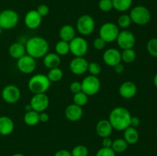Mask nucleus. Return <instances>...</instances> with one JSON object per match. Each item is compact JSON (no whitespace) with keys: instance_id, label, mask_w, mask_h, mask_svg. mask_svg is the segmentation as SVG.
Wrapping results in <instances>:
<instances>
[{"instance_id":"obj_16","label":"nucleus","mask_w":157,"mask_h":156,"mask_svg":"<svg viewBox=\"0 0 157 156\" xmlns=\"http://www.w3.org/2000/svg\"><path fill=\"white\" fill-rule=\"evenodd\" d=\"M42 17L38 13L36 10L29 11L25 15L24 22L26 27L29 29H36L41 25Z\"/></svg>"},{"instance_id":"obj_50","label":"nucleus","mask_w":157,"mask_h":156,"mask_svg":"<svg viewBox=\"0 0 157 156\" xmlns=\"http://www.w3.org/2000/svg\"><path fill=\"white\" fill-rule=\"evenodd\" d=\"M156 135H157V126H156Z\"/></svg>"},{"instance_id":"obj_15","label":"nucleus","mask_w":157,"mask_h":156,"mask_svg":"<svg viewBox=\"0 0 157 156\" xmlns=\"http://www.w3.org/2000/svg\"><path fill=\"white\" fill-rule=\"evenodd\" d=\"M103 60L107 65L113 67L121 63V52L117 48H108L103 54Z\"/></svg>"},{"instance_id":"obj_23","label":"nucleus","mask_w":157,"mask_h":156,"mask_svg":"<svg viewBox=\"0 0 157 156\" xmlns=\"http://www.w3.org/2000/svg\"><path fill=\"white\" fill-rule=\"evenodd\" d=\"M9 54L14 59H19L25 54H26L25 46L21 42H15L9 47Z\"/></svg>"},{"instance_id":"obj_24","label":"nucleus","mask_w":157,"mask_h":156,"mask_svg":"<svg viewBox=\"0 0 157 156\" xmlns=\"http://www.w3.org/2000/svg\"><path fill=\"white\" fill-rule=\"evenodd\" d=\"M140 135L136 128L129 126L124 130V139L128 145H134L139 141Z\"/></svg>"},{"instance_id":"obj_2","label":"nucleus","mask_w":157,"mask_h":156,"mask_svg":"<svg viewBox=\"0 0 157 156\" xmlns=\"http://www.w3.org/2000/svg\"><path fill=\"white\" fill-rule=\"evenodd\" d=\"M25 50L27 54L35 59L41 58L48 53L49 44L47 40L40 36L32 37L25 44Z\"/></svg>"},{"instance_id":"obj_42","label":"nucleus","mask_w":157,"mask_h":156,"mask_svg":"<svg viewBox=\"0 0 157 156\" xmlns=\"http://www.w3.org/2000/svg\"><path fill=\"white\" fill-rule=\"evenodd\" d=\"M113 140L110 137L104 138L102 140V147L104 148H111Z\"/></svg>"},{"instance_id":"obj_44","label":"nucleus","mask_w":157,"mask_h":156,"mask_svg":"<svg viewBox=\"0 0 157 156\" xmlns=\"http://www.w3.org/2000/svg\"><path fill=\"white\" fill-rule=\"evenodd\" d=\"M39 119L41 122H47L49 120V116L45 112H41L39 113Z\"/></svg>"},{"instance_id":"obj_1","label":"nucleus","mask_w":157,"mask_h":156,"mask_svg":"<svg viewBox=\"0 0 157 156\" xmlns=\"http://www.w3.org/2000/svg\"><path fill=\"white\" fill-rule=\"evenodd\" d=\"M131 114L125 107L117 106L113 108L109 115V119L113 129L124 131L130 126Z\"/></svg>"},{"instance_id":"obj_28","label":"nucleus","mask_w":157,"mask_h":156,"mask_svg":"<svg viewBox=\"0 0 157 156\" xmlns=\"http://www.w3.org/2000/svg\"><path fill=\"white\" fill-rule=\"evenodd\" d=\"M55 53L61 56L67 55L70 52V47H69V42L64 41H59L55 44Z\"/></svg>"},{"instance_id":"obj_19","label":"nucleus","mask_w":157,"mask_h":156,"mask_svg":"<svg viewBox=\"0 0 157 156\" xmlns=\"http://www.w3.org/2000/svg\"><path fill=\"white\" fill-rule=\"evenodd\" d=\"M96 132L101 138L110 137L112 134L113 128L110 124V121L108 119H101L98 122L96 125Z\"/></svg>"},{"instance_id":"obj_40","label":"nucleus","mask_w":157,"mask_h":156,"mask_svg":"<svg viewBox=\"0 0 157 156\" xmlns=\"http://www.w3.org/2000/svg\"><path fill=\"white\" fill-rule=\"evenodd\" d=\"M36 11L38 13L41 15V17H45L47 16L49 14V8L47 5L45 4H41L38 6Z\"/></svg>"},{"instance_id":"obj_29","label":"nucleus","mask_w":157,"mask_h":156,"mask_svg":"<svg viewBox=\"0 0 157 156\" xmlns=\"http://www.w3.org/2000/svg\"><path fill=\"white\" fill-rule=\"evenodd\" d=\"M47 76L51 82H58L63 77V70L60 67L49 69Z\"/></svg>"},{"instance_id":"obj_45","label":"nucleus","mask_w":157,"mask_h":156,"mask_svg":"<svg viewBox=\"0 0 157 156\" xmlns=\"http://www.w3.org/2000/svg\"><path fill=\"white\" fill-rule=\"evenodd\" d=\"M113 69H114V72L116 73H118V74H120V73H122L124 71V66L121 63H120V64H117L116 66H114L113 67Z\"/></svg>"},{"instance_id":"obj_38","label":"nucleus","mask_w":157,"mask_h":156,"mask_svg":"<svg viewBox=\"0 0 157 156\" xmlns=\"http://www.w3.org/2000/svg\"><path fill=\"white\" fill-rule=\"evenodd\" d=\"M106 44H107V43H106L105 41L102 39V38H101L100 37H98V38H95V39L94 40L93 46H94V49H96V50H103L104 47H105Z\"/></svg>"},{"instance_id":"obj_11","label":"nucleus","mask_w":157,"mask_h":156,"mask_svg":"<svg viewBox=\"0 0 157 156\" xmlns=\"http://www.w3.org/2000/svg\"><path fill=\"white\" fill-rule=\"evenodd\" d=\"M2 98L9 104H14L19 100L21 97V90L17 86L9 84L2 90Z\"/></svg>"},{"instance_id":"obj_14","label":"nucleus","mask_w":157,"mask_h":156,"mask_svg":"<svg viewBox=\"0 0 157 156\" xmlns=\"http://www.w3.org/2000/svg\"><path fill=\"white\" fill-rule=\"evenodd\" d=\"M89 62L84 57H75L71 61L69 68L71 72L75 75H82L87 71Z\"/></svg>"},{"instance_id":"obj_13","label":"nucleus","mask_w":157,"mask_h":156,"mask_svg":"<svg viewBox=\"0 0 157 156\" xmlns=\"http://www.w3.org/2000/svg\"><path fill=\"white\" fill-rule=\"evenodd\" d=\"M29 103L32 106V110L41 113L47 110L50 103V100L46 93H37L34 94Z\"/></svg>"},{"instance_id":"obj_17","label":"nucleus","mask_w":157,"mask_h":156,"mask_svg":"<svg viewBox=\"0 0 157 156\" xmlns=\"http://www.w3.org/2000/svg\"><path fill=\"white\" fill-rule=\"evenodd\" d=\"M120 96L126 99H130L134 97L137 93L136 85L132 81H125L119 87Z\"/></svg>"},{"instance_id":"obj_34","label":"nucleus","mask_w":157,"mask_h":156,"mask_svg":"<svg viewBox=\"0 0 157 156\" xmlns=\"http://www.w3.org/2000/svg\"><path fill=\"white\" fill-rule=\"evenodd\" d=\"M147 49L151 56L157 58V38H152L147 42Z\"/></svg>"},{"instance_id":"obj_18","label":"nucleus","mask_w":157,"mask_h":156,"mask_svg":"<svg viewBox=\"0 0 157 156\" xmlns=\"http://www.w3.org/2000/svg\"><path fill=\"white\" fill-rule=\"evenodd\" d=\"M83 113H84V111H83L82 107L72 103L66 107L64 116L66 119L71 122H78L82 118Z\"/></svg>"},{"instance_id":"obj_3","label":"nucleus","mask_w":157,"mask_h":156,"mask_svg":"<svg viewBox=\"0 0 157 156\" xmlns=\"http://www.w3.org/2000/svg\"><path fill=\"white\" fill-rule=\"evenodd\" d=\"M51 82L47 75L38 73L29 79L28 87L29 90L34 94L37 93H46L51 87Z\"/></svg>"},{"instance_id":"obj_37","label":"nucleus","mask_w":157,"mask_h":156,"mask_svg":"<svg viewBox=\"0 0 157 156\" xmlns=\"http://www.w3.org/2000/svg\"><path fill=\"white\" fill-rule=\"evenodd\" d=\"M95 156H116V153L113 151V150L111 148L102 147L97 151Z\"/></svg>"},{"instance_id":"obj_41","label":"nucleus","mask_w":157,"mask_h":156,"mask_svg":"<svg viewBox=\"0 0 157 156\" xmlns=\"http://www.w3.org/2000/svg\"><path fill=\"white\" fill-rule=\"evenodd\" d=\"M140 124V119L137 117V116H131L130 122V126L133 127V128H136Z\"/></svg>"},{"instance_id":"obj_4","label":"nucleus","mask_w":157,"mask_h":156,"mask_svg":"<svg viewBox=\"0 0 157 156\" xmlns=\"http://www.w3.org/2000/svg\"><path fill=\"white\" fill-rule=\"evenodd\" d=\"M130 17L132 22L137 25H146L151 19V13L146 6H136L130 10Z\"/></svg>"},{"instance_id":"obj_47","label":"nucleus","mask_w":157,"mask_h":156,"mask_svg":"<svg viewBox=\"0 0 157 156\" xmlns=\"http://www.w3.org/2000/svg\"><path fill=\"white\" fill-rule=\"evenodd\" d=\"M153 84H154L155 87L157 88V73L155 75L154 77H153Z\"/></svg>"},{"instance_id":"obj_32","label":"nucleus","mask_w":157,"mask_h":156,"mask_svg":"<svg viewBox=\"0 0 157 156\" xmlns=\"http://www.w3.org/2000/svg\"><path fill=\"white\" fill-rule=\"evenodd\" d=\"M73 101L74 103L82 107L85 106L88 102V96L83 93L82 91H81L79 93L74 94Z\"/></svg>"},{"instance_id":"obj_20","label":"nucleus","mask_w":157,"mask_h":156,"mask_svg":"<svg viewBox=\"0 0 157 156\" xmlns=\"http://www.w3.org/2000/svg\"><path fill=\"white\" fill-rule=\"evenodd\" d=\"M15 128V124L10 117L6 116H0V135L4 136L12 134Z\"/></svg>"},{"instance_id":"obj_48","label":"nucleus","mask_w":157,"mask_h":156,"mask_svg":"<svg viewBox=\"0 0 157 156\" xmlns=\"http://www.w3.org/2000/svg\"><path fill=\"white\" fill-rule=\"evenodd\" d=\"M12 156H25V154H21V153H16V154H12Z\"/></svg>"},{"instance_id":"obj_22","label":"nucleus","mask_w":157,"mask_h":156,"mask_svg":"<svg viewBox=\"0 0 157 156\" xmlns=\"http://www.w3.org/2000/svg\"><path fill=\"white\" fill-rule=\"evenodd\" d=\"M59 37L61 41L70 42L76 37V29L71 24H64L60 28Z\"/></svg>"},{"instance_id":"obj_10","label":"nucleus","mask_w":157,"mask_h":156,"mask_svg":"<svg viewBox=\"0 0 157 156\" xmlns=\"http://www.w3.org/2000/svg\"><path fill=\"white\" fill-rule=\"evenodd\" d=\"M117 45L122 50L133 48L136 44V38L133 32L124 29L120 31L119 35L116 39Z\"/></svg>"},{"instance_id":"obj_5","label":"nucleus","mask_w":157,"mask_h":156,"mask_svg":"<svg viewBox=\"0 0 157 156\" xmlns=\"http://www.w3.org/2000/svg\"><path fill=\"white\" fill-rule=\"evenodd\" d=\"M95 27V20L91 15L87 14L80 16L76 23V30L83 36H88L93 33Z\"/></svg>"},{"instance_id":"obj_12","label":"nucleus","mask_w":157,"mask_h":156,"mask_svg":"<svg viewBox=\"0 0 157 156\" xmlns=\"http://www.w3.org/2000/svg\"><path fill=\"white\" fill-rule=\"evenodd\" d=\"M17 68L20 72L25 74L32 73L36 69V61L34 58L29 54H25L19 59L17 60Z\"/></svg>"},{"instance_id":"obj_49","label":"nucleus","mask_w":157,"mask_h":156,"mask_svg":"<svg viewBox=\"0 0 157 156\" xmlns=\"http://www.w3.org/2000/svg\"><path fill=\"white\" fill-rule=\"evenodd\" d=\"M2 28H1V26H0V35L2 34Z\"/></svg>"},{"instance_id":"obj_36","label":"nucleus","mask_w":157,"mask_h":156,"mask_svg":"<svg viewBox=\"0 0 157 156\" xmlns=\"http://www.w3.org/2000/svg\"><path fill=\"white\" fill-rule=\"evenodd\" d=\"M98 8L104 12H109L113 9L112 0H100L98 2Z\"/></svg>"},{"instance_id":"obj_30","label":"nucleus","mask_w":157,"mask_h":156,"mask_svg":"<svg viewBox=\"0 0 157 156\" xmlns=\"http://www.w3.org/2000/svg\"><path fill=\"white\" fill-rule=\"evenodd\" d=\"M136 54L133 48L126 49V50H123V51L121 52V61H124V63H127V64L133 63L136 60Z\"/></svg>"},{"instance_id":"obj_7","label":"nucleus","mask_w":157,"mask_h":156,"mask_svg":"<svg viewBox=\"0 0 157 156\" xmlns=\"http://www.w3.org/2000/svg\"><path fill=\"white\" fill-rule=\"evenodd\" d=\"M18 14L12 9H5L0 12V26L2 29L10 30L18 24Z\"/></svg>"},{"instance_id":"obj_35","label":"nucleus","mask_w":157,"mask_h":156,"mask_svg":"<svg viewBox=\"0 0 157 156\" xmlns=\"http://www.w3.org/2000/svg\"><path fill=\"white\" fill-rule=\"evenodd\" d=\"M87 71L90 73V75L98 76L101 73V64L97 62H90L88 64Z\"/></svg>"},{"instance_id":"obj_31","label":"nucleus","mask_w":157,"mask_h":156,"mask_svg":"<svg viewBox=\"0 0 157 156\" xmlns=\"http://www.w3.org/2000/svg\"><path fill=\"white\" fill-rule=\"evenodd\" d=\"M132 23L133 22H132L130 15H128V14H122L118 18L117 25L119 27V28H121L122 29H126L128 28Z\"/></svg>"},{"instance_id":"obj_6","label":"nucleus","mask_w":157,"mask_h":156,"mask_svg":"<svg viewBox=\"0 0 157 156\" xmlns=\"http://www.w3.org/2000/svg\"><path fill=\"white\" fill-rule=\"evenodd\" d=\"M119 32V27L115 23L105 22L100 28L99 37L106 43H112L116 41Z\"/></svg>"},{"instance_id":"obj_46","label":"nucleus","mask_w":157,"mask_h":156,"mask_svg":"<svg viewBox=\"0 0 157 156\" xmlns=\"http://www.w3.org/2000/svg\"><path fill=\"white\" fill-rule=\"evenodd\" d=\"M25 109L26 112L30 111V110H32V106H31V105H30V103H29V104H27V105H25Z\"/></svg>"},{"instance_id":"obj_33","label":"nucleus","mask_w":157,"mask_h":156,"mask_svg":"<svg viewBox=\"0 0 157 156\" xmlns=\"http://www.w3.org/2000/svg\"><path fill=\"white\" fill-rule=\"evenodd\" d=\"M72 156H87L88 155V149L86 146L83 145H76L71 151Z\"/></svg>"},{"instance_id":"obj_43","label":"nucleus","mask_w":157,"mask_h":156,"mask_svg":"<svg viewBox=\"0 0 157 156\" xmlns=\"http://www.w3.org/2000/svg\"><path fill=\"white\" fill-rule=\"evenodd\" d=\"M54 156H72L71 151H69L68 150L66 149H61L57 151L55 153Z\"/></svg>"},{"instance_id":"obj_39","label":"nucleus","mask_w":157,"mask_h":156,"mask_svg":"<svg viewBox=\"0 0 157 156\" xmlns=\"http://www.w3.org/2000/svg\"><path fill=\"white\" fill-rule=\"evenodd\" d=\"M69 89H70V91L72 93H74V94L79 93V92L82 91L81 83L79 82V81H74V82H72L71 84H70Z\"/></svg>"},{"instance_id":"obj_27","label":"nucleus","mask_w":157,"mask_h":156,"mask_svg":"<svg viewBox=\"0 0 157 156\" xmlns=\"http://www.w3.org/2000/svg\"><path fill=\"white\" fill-rule=\"evenodd\" d=\"M127 147H128L127 142L124 139L119 138L113 141L111 148L115 153H123L127 149Z\"/></svg>"},{"instance_id":"obj_25","label":"nucleus","mask_w":157,"mask_h":156,"mask_svg":"<svg viewBox=\"0 0 157 156\" xmlns=\"http://www.w3.org/2000/svg\"><path fill=\"white\" fill-rule=\"evenodd\" d=\"M23 120H24L25 123L29 126L36 125L37 124L40 122L39 113L32 110L26 112L25 114L24 115V117H23Z\"/></svg>"},{"instance_id":"obj_9","label":"nucleus","mask_w":157,"mask_h":156,"mask_svg":"<svg viewBox=\"0 0 157 156\" xmlns=\"http://www.w3.org/2000/svg\"><path fill=\"white\" fill-rule=\"evenodd\" d=\"M70 52L75 57H84L88 50L87 41L83 37H75L69 42Z\"/></svg>"},{"instance_id":"obj_8","label":"nucleus","mask_w":157,"mask_h":156,"mask_svg":"<svg viewBox=\"0 0 157 156\" xmlns=\"http://www.w3.org/2000/svg\"><path fill=\"white\" fill-rule=\"evenodd\" d=\"M81 83L82 92L88 96L97 94L101 89V81L96 76H87Z\"/></svg>"},{"instance_id":"obj_21","label":"nucleus","mask_w":157,"mask_h":156,"mask_svg":"<svg viewBox=\"0 0 157 156\" xmlns=\"http://www.w3.org/2000/svg\"><path fill=\"white\" fill-rule=\"evenodd\" d=\"M61 62V57L56 53H48L43 57V64L48 69L59 67Z\"/></svg>"},{"instance_id":"obj_26","label":"nucleus","mask_w":157,"mask_h":156,"mask_svg":"<svg viewBox=\"0 0 157 156\" xmlns=\"http://www.w3.org/2000/svg\"><path fill=\"white\" fill-rule=\"evenodd\" d=\"M112 2L115 10L120 12H124L131 8L133 0H112Z\"/></svg>"}]
</instances>
